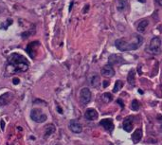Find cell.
Segmentation results:
<instances>
[{"instance_id": "obj_21", "label": "cell", "mask_w": 162, "mask_h": 145, "mask_svg": "<svg viewBox=\"0 0 162 145\" xmlns=\"http://www.w3.org/2000/svg\"><path fill=\"white\" fill-rule=\"evenodd\" d=\"M123 86V83H122V81H117L116 82V84H115V87L113 88V92L114 93H116V92H118L119 90H120L121 89V87Z\"/></svg>"}, {"instance_id": "obj_20", "label": "cell", "mask_w": 162, "mask_h": 145, "mask_svg": "<svg viewBox=\"0 0 162 145\" xmlns=\"http://www.w3.org/2000/svg\"><path fill=\"white\" fill-rule=\"evenodd\" d=\"M101 99H102V101L104 102H106V103H108V102H112V100H113V96L110 94V93H104L102 96H101Z\"/></svg>"}, {"instance_id": "obj_3", "label": "cell", "mask_w": 162, "mask_h": 145, "mask_svg": "<svg viewBox=\"0 0 162 145\" xmlns=\"http://www.w3.org/2000/svg\"><path fill=\"white\" fill-rule=\"evenodd\" d=\"M30 119L37 123H43L47 120V115L41 111V109L34 108V109H32L30 112Z\"/></svg>"}, {"instance_id": "obj_12", "label": "cell", "mask_w": 162, "mask_h": 145, "mask_svg": "<svg viewBox=\"0 0 162 145\" xmlns=\"http://www.w3.org/2000/svg\"><path fill=\"white\" fill-rule=\"evenodd\" d=\"M13 99V95L11 93H4L3 95L0 96V106H3L8 104L11 100Z\"/></svg>"}, {"instance_id": "obj_24", "label": "cell", "mask_w": 162, "mask_h": 145, "mask_svg": "<svg viewBox=\"0 0 162 145\" xmlns=\"http://www.w3.org/2000/svg\"><path fill=\"white\" fill-rule=\"evenodd\" d=\"M12 82H13L14 84H19V79H18V78H14Z\"/></svg>"}, {"instance_id": "obj_1", "label": "cell", "mask_w": 162, "mask_h": 145, "mask_svg": "<svg viewBox=\"0 0 162 145\" xmlns=\"http://www.w3.org/2000/svg\"><path fill=\"white\" fill-rule=\"evenodd\" d=\"M29 67V63L27 58L18 53H12L8 58L7 72L8 75L26 72Z\"/></svg>"}, {"instance_id": "obj_18", "label": "cell", "mask_w": 162, "mask_h": 145, "mask_svg": "<svg viewBox=\"0 0 162 145\" xmlns=\"http://www.w3.org/2000/svg\"><path fill=\"white\" fill-rule=\"evenodd\" d=\"M127 7V0H119L118 1V5H117V9L119 11H122L125 10V8Z\"/></svg>"}, {"instance_id": "obj_27", "label": "cell", "mask_w": 162, "mask_h": 145, "mask_svg": "<svg viewBox=\"0 0 162 145\" xmlns=\"http://www.w3.org/2000/svg\"><path fill=\"white\" fill-rule=\"evenodd\" d=\"M118 103H119L120 105H121V108H124V104L121 102V100L119 99V100H118Z\"/></svg>"}, {"instance_id": "obj_11", "label": "cell", "mask_w": 162, "mask_h": 145, "mask_svg": "<svg viewBox=\"0 0 162 145\" xmlns=\"http://www.w3.org/2000/svg\"><path fill=\"white\" fill-rule=\"evenodd\" d=\"M84 117L88 120H95L98 119L99 115H98V112L95 109H92V108H90V109H87L86 110V112L84 114Z\"/></svg>"}, {"instance_id": "obj_22", "label": "cell", "mask_w": 162, "mask_h": 145, "mask_svg": "<svg viewBox=\"0 0 162 145\" xmlns=\"http://www.w3.org/2000/svg\"><path fill=\"white\" fill-rule=\"evenodd\" d=\"M131 108L134 110V111H137L139 109V103L137 100H134L132 102V104H131Z\"/></svg>"}, {"instance_id": "obj_28", "label": "cell", "mask_w": 162, "mask_h": 145, "mask_svg": "<svg viewBox=\"0 0 162 145\" xmlns=\"http://www.w3.org/2000/svg\"><path fill=\"white\" fill-rule=\"evenodd\" d=\"M155 1L159 6H162V0H155Z\"/></svg>"}, {"instance_id": "obj_25", "label": "cell", "mask_w": 162, "mask_h": 145, "mask_svg": "<svg viewBox=\"0 0 162 145\" xmlns=\"http://www.w3.org/2000/svg\"><path fill=\"white\" fill-rule=\"evenodd\" d=\"M108 84H109V82H108V81H104L103 82V87H107Z\"/></svg>"}, {"instance_id": "obj_19", "label": "cell", "mask_w": 162, "mask_h": 145, "mask_svg": "<svg viewBox=\"0 0 162 145\" xmlns=\"http://www.w3.org/2000/svg\"><path fill=\"white\" fill-rule=\"evenodd\" d=\"M90 84H92L93 87H98V85L100 84V77L98 75H94L91 78V81H90Z\"/></svg>"}, {"instance_id": "obj_16", "label": "cell", "mask_w": 162, "mask_h": 145, "mask_svg": "<svg viewBox=\"0 0 162 145\" xmlns=\"http://www.w3.org/2000/svg\"><path fill=\"white\" fill-rule=\"evenodd\" d=\"M141 138H142V131L140 129H137L132 135V139L135 143H137L140 141Z\"/></svg>"}, {"instance_id": "obj_26", "label": "cell", "mask_w": 162, "mask_h": 145, "mask_svg": "<svg viewBox=\"0 0 162 145\" xmlns=\"http://www.w3.org/2000/svg\"><path fill=\"white\" fill-rule=\"evenodd\" d=\"M1 128H2V130H4V128H5V121L4 120H1Z\"/></svg>"}, {"instance_id": "obj_23", "label": "cell", "mask_w": 162, "mask_h": 145, "mask_svg": "<svg viewBox=\"0 0 162 145\" xmlns=\"http://www.w3.org/2000/svg\"><path fill=\"white\" fill-rule=\"evenodd\" d=\"M11 23H12V21H11V19H9L8 21H6L5 23H3V24H2V27H1V28H2V29H8L9 25H11Z\"/></svg>"}, {"instance_id": "obj_9", "label": "cell", "mask_w": 162, "mask_h": 145, "mask_svg": "<svg viewBox=\"0 0 162 145\" xmlns=\"http://www.w3.org/2000/svg\"><path fill=\"white\" fill-rule=\"evenodd\" d=\"M108 62H109V65H121L124 64V60L120 55H118V54H113L108 59Z\"/></svg>"}, {"instance_id": "obj_17", "label": "cell", "mask_w": 162, "mask_h": 145, "mask_svg": "<svg viewBox=\"0 0 162 145\" xmlns=\"http://www.w3.org/2000/svg\"><path fill=\"white\" fill-rule=\"evenodd\" d=\"M127 81L129 83L130 85L134 86L136 84V79H135V70L134 69H131L129 74H128V77H127Z\"/></svg>"}, {"instance_id": "obj_6", "label": "cell", "mask_w": 162, "mask_h": 145, "mask_svg": "<svg viewBox=\"0 0 162 145\" xmlns=\"http://www.w3.org/2000/svg\"><path fill=\"white\" fill-rule=\"evenodd\" d=\"M38 46H39L38 41H33V42H30L27 47V52L32 59H34L36 54H37V47Z\"/></svg>"}, {"instance_id": "obj_7", "label": "cell", "mask_w": 162, "mask_h": 145, "mask_svg": "<svg viewBox=\"0 0 162 145\" xmlns=\"http://www.w3.org/2000/svg\"><path fill=\"white\" fill-rule=\"evenodd\" d=\"M69 129L75 134H80L83 131V126L77 120H72L69 122Z\"/></svg>"}, {"instance_id": "obj_10", "label": "cell", "mask_w": 162, "mask_h": 145, "mask_svg": "<svg viewBox=\"0 0 162 145\" xmlns=\"http://www.w3.org/2000/svg\"><path fill=\"white\" fill-rule=\"evenodd\" d=\"M100 124L102 126V127L107 130V131H112L114 129V124L112 120L110 119H103L100 121Z\"/></svg>"}, {"instance_id": "obj_4", "label": "cell", "mask_w": 162, "mask_h": 145, "mask_svg": "<svg viewBox=\"0 0 162 145\" xmlns=\"http://www.w3.org/2000/svg\"><path fill=\"white\" fill-rule=\"evenodd\" d=\"M91 101V92L87 87H84L80 92V102L83 105H86Z\"/></svg>"}, {"instance_id": "obj_13", "label": "cell", "mask_w": 162, "mask_h": 145, "mask_svg": "<svg viewBox=\"0 0 162 145\" xmlns=\"http://www.w3.org/2000/svg\"><path fill=\"white\" fill-rule=\"evenodd\" d=\"M133 118L132 116L130 117H127L124 121H123V129L126 131V132H131L132 129H133Z\"/></svg>"}, {"instance_id": "obj_2", "label": "cell", "mask_w": 162, "mask_h": 145, "mask_svg": "<svg viewBox=\"0 0 162 145\" xmlns=\"http://www.w3.org/2000/svg\"><path fill=\"white\" fill-rule=\"evenodd\" d=\"M142 41H143V39L141 36H136L135 39L131 43L126 42L123 39H118V40H116L115 45L120 51H128V50L137 49L138 47L141 46Z\"/></svg>"}, {"instance_id": "obj_5", "label": "cell", "mask_w": 162, "mask_h": 145, "mask_svg": "<svg viewBox=\"0 0 162 145\" xmlns=\"http://www.w3.org/2000/svg\"><path fill=\"white\" fill-rule=\"evenodd\" d=\"M150 51L153 54H158L161 51V40L159 37H154L150 42Z\"/></svg>"}, {"instance_id": "obj_29", "label": "cell", "mask_w": 162, "mask_h": 145, "mask_svg": "<svg viewBox=\"0 0 162 145\" xmlns=\"http://www.w3.org/2000/svg\"><path fill=\"white\" fill-rule=\"evenodd\" d=\"M139 2H141V3H145V0H138Z\"/></svg>"}, {"instance_id": "obj_15", "label": "cell", "mask_w": 162, "mask_h": 145, "mask_svg": "<svg viewBox=\"0 0 162 145\" xmlns=\"http://www.w3.org/2000/svg\"><path fill=\"white\" fill-rule=\"evenodd\" d=\"M148 25H149V21H148V20H145V19L141 20V21L137 24V31H139V32H144V31H145V29H147Z\"/></svg>"}, {"instance_id": "obj_8", "label": "cell", "mask_w": 162, "mask_h": 145, "mask_svg": "<svg viewBox=\"0 0 162 145\" xmlns=\"http://www.w3.org/2000/svg\"><path fill=\"white\" fill-rule=\"evenodd\" d=\"M115 74V70L112 65H106L101 68V75L106 78H111Z\"/></svg>"}, {"instance_id": "obj_14", "label": "cell", "mask_w": 162, "mask_h": 145, "mask_svg": "<svg viewBox=\"0 0 162 145\" xmlns=\"http://www.w3.org/2000/svg\"><path fill=\"white\" fill-rule=\"evenodd\" d=\"M56 131V127L55 125L52 124V123H48L45 126V137H48L50 135H52L54 132Z\"/></svg>"}]
</instances>
